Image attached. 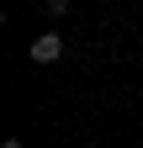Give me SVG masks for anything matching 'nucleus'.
<instances>
[{
	"instance_id": "nucleus-1",
	"label": "nucleus",
	"mask_w": 143,
	"mask_h": 148,
	"mask_svg": "<svg viewBox=\"0 0 143 148\" xmlns=\"http://www.w3.org/2000/svg\"><path fill=\"white\" fill-rule=\"evenodd\" d=\"M58 58H64V37H58V32L32 37V64H58Z\"/></svg>"
},
{
	"instance_id": "nucleus-2",
	"label": "nucleus",
	"mask_w": 143,
	"mask_h": 148,
	"mask_svg": "<svg viewBox=\"0 0 143 148\" xmlns=\"http://www.w3.org/2000/svg\"><path fill=\"white\" fill-rule=\"evenodd\" d=\"M48 16H53V21H64V16H69V0H48Z\"/></svg>"
},
{
	"instance_id": "nucleus-3",
	"label": "nucleus",
	"mask_w": 143,
	"mask_h": 148,
	"mask_svg": "<svg viewBox=\"0 0 143 148\" xmlns=\"http://www.w3.org/2000/svg\"><path fill=\"white\" fill-rule=\"evenodd\" d=\"M0 148H21V138H6V143H0Z\"/></svg>"
}]
</instances>
